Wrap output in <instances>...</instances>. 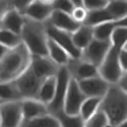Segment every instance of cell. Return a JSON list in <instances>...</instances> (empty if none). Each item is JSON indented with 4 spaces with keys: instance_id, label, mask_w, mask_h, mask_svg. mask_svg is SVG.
I'll use <instances>...</instances> for the list:
<instances>
[{
    "instance_id": "6da1fadb",
    "label": "cell",
    "mask_w": 127,
    "mask_h": 127,
    "mask_svg": "<svg viewBox=\"0 0 127 127\" xmlns=\"http://www.w3.org/2000/svg\"><path fill=\"white\" fill-rule=\"evenodd\" d=\"M100 110L108 118L109 125L117 126L127 121V92L111 84L101 99Z\"/></svg>"
},
{
    "instance_id": "8d00e7d4",
    "label": "cell",
    "mask_w": 127,
    "mask_h": 127,
    "mask_svg": "<svg viewBox=\"0 0 127 127\" xmlns=\"http://www.w3.org/2000/svg\"><path fill=\"white\" fill-rule=\"evenodd\" d=\"M8 50H9L8 48H6V47H4L3 45L0 44V60H1V59L3 58V56L6 54Z\"/></svg>"
},
{
    "instance_id": "ab89813d",
    "label": "cell",
    "mask_w": 127,
    "mask_h": 127,
    "mask_svg": "<svg viewBox=\"0 0 127 127\" xmlns=\"http://www.w3.org/2000/svg\"><path fill=\"white\" fill-rule=\"evenodd\" d=\"M115 127H127V121L126 122H123V123H121V124H119L117 126H115Z\"/></svg>"
},
{
    "instance_id": "1f68e13d",
    "label": "cell",
    "mask_w": 127,
    "mask_h": 127,
    "mask_svg": "<svg viewBox=\"0 0 127 127\" xmlns=\"http://www.w3.org/2000/svg\"><path fill=\"white\" fill-rule=\"evenodd\" d=\"M52 7L53 10H58V11L70 14L71 10L74 7V4L70 0H54L52 3Z\"/></svg>"
},
{
    "instance_id": "cb8c5ba5",
    "label": "cell",
    "mask_w": 127,
    "mask_h": 127,
    "mask_svg": "<svg viewBox=\"0 0 127 127\" xmlns=\"http://www.w3.org/2000/svg\"><path fill=\"white\" fill-rule=\"evenodd\" d=\"M111 20H114V19L108 12V10L106 8H101V9L88 11V16L83 25H87L93 28L95 26H98L106 22H111Z\"/></svg>"
},
{
    "instance_id": "484cf974",
    "label": "cell",
    "mask_w": 127,
    "mask_h": 127,
    "mask_svg": "<svg viewBox=\"0 0 127 127\" xmlns=\"http://www.w3.org/2000/svg\"><path fill=\"white\" fill-rule=\"evenodd\" d=\"M22 127H60V125L55 116L48 113L25 122Z\"/></svg>"
},
{
    "instance_id": "5bb4252c",
    "label": "cell",
    "mask_w": 127,
    "mask_h": 127,
    "mask_svg": "<svg viewBox=\"0 0 127 127\" xmlns=\"http://www.w3.org/2000/svg\"><path fill=\"white\" fill-rule=\"evenodd\" d=\"M46 24L57 30L66 32V33H70V34L75 32L80 26L79 24L73 20V18L69 13L61 12V11H58V10H53L51 16L46 22Z\"/></svg>"
},
{
    "instance_id": "e575fe53",
    "label": "cell",
    "mask_w": 127,
    "mask_h": 127,
    "mask_svg": "<svg viewBox=\"0 0 127 127\" xmlns=\"http://www.w3.org/2000/svg\"><path fill=\"white\" fill-rule=\"evenodd\" d=\"M118 62L121 69L124 72H127V49L126 47L120 49L118 54Z\"/></svg>"
},
{
    "instance_id": "277c9868",
    "label": "cell",
    "mask_w": 127,
    "mask_h": 127,
    "mask_svg": "<svg viewBox=\"0 0 127 127\" xmlns=\"http://www.w3.org/2000/svg\"><path fill=\"white\" fill-rule=\"evenodd\" d=\"M119 51H120L119 48L111 46L105 58L101 62V64L98 66L99 75L109 84H116L124 73H127L124 72L119 65L118 62Z\"/></svg>"
},
{
    "instance_id": "60d3db41",
    "label": "cell",
    "mask_w": 127,
    "mask_h": 127,
    "mask_svg": "<svg viewBox=\"0 0 127 127\" xmlns=\"http://www.w3.org/2000/svg\"><path fill=\"white\" fill-rule=\"evenodd\" d=\"M2 104H3V102H2V101H1V100H0V106H1V105H2Z\"/></svg>"
},
{
    "instance_id": "7402d4cb",
    "label": "cell",
    "mask_w": 127,
    "mask_h": 127,
    "mask_svg": "<svg viewBox=\"0 0 127 127\" xmlns=\"http://www.w3.org/2000/svg\"><path fill=\"white\" fill-rule=\"evenodd\" d=\"M105 8L114 20L127 18V0H111Z\"/></svg>"
},
{
    "instance_id": "ee69618b",
    "label": "cell",
    "mask_w": 127,
    "mask_h": 127,
    "mask_svg": "<svg viewBox=\"0 0 127 127\" xmlns=\"http://www.w3.org/2000/svg\"><path fill=\"white\" fill-rule=\"evenodd\" d=\"M108 1H111V0H108Z\"/></svg>"
},
{
    "instance_id": "ba28073f",
    "label": "cell",
    "mask_w": 127,
    "mask_h": 127,
    "mask_svg": "<svg viewBox=\"0 0 127 127\" xmlns=\"http://www.w3.org/2000/svg\"><path fill=\"white\" fill-rule=\"evenodd\" d=\"M110 48H111V43L109 41H101L97 39H93L91 43L81 51L80 58L98 67L103 61V59L105 58Z\"/></svg>"
},
{
    "instance_id": "836d02e7",
    "label": "cell",
    "mask_w": 127,
    "mask_h": 127,
    "mask_svg": "<svg viewBox=\"0 0 127 127\" xmlns=\"http://www.w3.org/2000/svg\"><path fill=\"white\" fill-rule=\"evenodd\" d=\"M34 0H10L11 6L14 9H16L17 11H19L20 13H24L25 10L27 9V7Z\"/></svg>"
},
{
    "instance_id": "d4e9b609",
    "label": "cell",
    "mask_w": 127,
    "mask_h": 127,
    "mask_svg": "<svg viewBox=\"0 0 127 127\" xmlns=\"http://www.w3.org/2000/svg\"><path fill=\"white\" fill-rule=\"evenodd\" d=\"M0 100L3 103L22 100L14 81L0 82Z\"/></svg>"
},
{
    "instance_id": "9a60e30c",
    "label": "cell",
    "mask_w": 127,
    "mask_h": 127,
    "mask_svg": "<svg viewBox=\"0 0 127 127\" xmlns=\"http://www.w3.org/2000/svg\"><path fill=\"white\" fill-rule=\"evenodd\" d=\"M20 103H22L23 124L49 113L47 105L42 103L38 99H23L20 100Z\"/></svg>"
},
{
    "instance_id": "44dd1931",
    "label": "cell",
    "mask_w": 127,
    "mask_h": 127,
    "mask_svg": "<svg viewBox=\"0 0 127 127\" xmlns=\"http://www.w3.org/2000/svg\"><path fill=\"white\" fill-rule=\"evenodd\" d=\"M55 88H56V75L43 79L38 92L37 99L48 106L53 100V97H54Z\"/></svg>"
},
{
    "instance_id": "f1b7e54d",
    "label": "cell",
    "mask_w": 127,
    "mask_h": 127,
    "mask_svg": "<svg viewBox=\"0 0 127 127\" xmlns=\"http://www.w3.org/2000/svg\"><path fill=\"white\" fill-rule=\"evenodd\" d=\"M0 44L8 49H12L19 44H22L20 35H17L13 32L0 29Z\"/></svg>"
},
{
    "instance_id": "52a82bcc",
    "label": "cell",
    "mask_w": 127,
    "mask_h": 127,
    "mask_svg": "<svg viewBox=\"0 0 127 127\" xmlns=\"http://www.w3.org/2000/svg\"><path fill=\"white\" fill-rule=\"evenodd\" d=\"M0 122L1 127H22L23 113L20 100L5 102L0 106Z\"/></svg>"
},
{
    "instance_id": "4dcf8cb0",
    "label": "cell",
    "mask_w": 127,
    "mask_h": 127,
    "mask_svg": "<svg viewBox=\"0 0 127 127\" xmlns=\"http://www.w3.org/2000/svg\"><path fill=\"white\" fill-rule=\"evenodd\" d=\"M71 17L73 18L74 22H76L79 25H83L88 16V10L84 8L82 5L80 6H74L70 12Z\"/></svg>"
},
{
    "instance_id": "30bf717a",
    "label": "cell",
    "mask_w": 127,
    "mask_h": 127,
    "mask_svg": "<svg viewBox=\"0 0 127 127\" xmlns=\"http://www.w3.org/2000/svg\"><path fill=\"white\" fill-rule=\"evenodd\" d=\"M66 68L69 72L71 78L75 79L76 81H80L83 79H88L94 76L99 75L98 67L93 65L92 63L84 61L81 58L70 59Z\"/></svg>"
},
{
    "instance_id": "7a4b0ae2",
    "label": "cell",
    "mask_w": 127,
    "mask_h": 127,
    "mask_svg": "<svg viewBox=\"0 0 127 127\" xmlns=\"http://www.w3.org/2000/svg\"><path fill=\"white\" fill-rule=\"evenodd\" d=\"M32 55L22 43L9 49L0 60V82L13 81L30 67Z\"/></svg>"
},
{
    "instance_id": "7c38bea8",
    "label": "cell",
    "mask_w": 127,
    "mask_h": 127,
    "mask_svg": "<svg viewBox=\"0 0 127 127\" xmlns=\"http://www.w3.org/2000/svg\"><path fill=\"white\" fill-rule=\"evenodd\" d=\"M58 68L59 66H57L49 56H32L30 69L42 80L50 76H55Z\"/></svg>"
},
{
    "instance_id": "7bdbcfd3",
    "label": "cell",
    "mask_w": 127,
    "mask_h": 127,
    "mask_svg": "<svg viewBox=\"0 0 127 127\" xmlns=\"http://www.w3.org/2000/svg\"><path fill=\"white\" fill-rule=\"evenodd\" d=\"M107 127H112V126H110V125H109V126H107Z\"/></svg>"
},
{
    "instance_id": "d6a6232c",
    "label": "cell",
    "mask_w": 127,
    "mask_h": 127,
    "mask_svg": "<svg viewBox=\"0 0 127 127\" xmlns=\"http://www.w3.org/2000/svg\"><path fill=\"white\" fill-rule=\"evenodd\" d=\"M108 3V0H82V6L88 11L105 8Z\"/></svg>"
},
{
    "instance_id": "8992f818",
    "label": "cell",
    "mask_w": 127,
    "mask_h": 127,
    "mask_svg": "<svg viewBox=\"0 0 127 127\" xmlns=\"http://www.w3.org/2000/svg\"><path fill=\"white\" fill-rule=\"evenodd\" d=\"M13 81L19 93L20 99L23 100V99H37L40 86L43 80L40 79L29 67L22 75H19Z\"/></svg>"
},
{
    "instance_id": "ac0fdd59",
    "label": "cell",
    "mask_w": 127,
    "mask_h": 127,
    "mask_svg": "<svg viewBox=\"0 0 127 127\" xmlns=\"http://www.w3.org/2000/svg\"><path fill=\"white\" fill-rule=\"evenodd\" d=\"M118 26H127V18H123L120 20H111V22H106L93 27L94 39L110 42L113 31Z\"/></svg>"
},
{
    "instance_id": "ffe728a7",
    "label": "cell",
    "mask_w": 127,
    "mask_h": 127,
    "mask_svg": "<svg viewBox=\"0 0 127 127\" xmlns=\"http://www.w3.org/2000/svg\"><path fill=\"white\" fill-rule=\"evenodd\" d=\"M74 46L81 52L94 39L93 28L87 25H80L78 29L71 34Z\"/></svg>"
},
{
    "instance_id": "8fae6325",
    "label": "cell",
    "mask_w": 127,
    "mask_h": 127,
    "mask_svg": "<svg viewBox=\"0 0 127 127\" xmlns=\"http://www.w3.org/2000/svg\"><path fill=\"white\" fill-rule=\"evenodd\" d=\"M46 27H47V35H48L49 39L53 40L54 42H56L59 46H61L68 53L69 56L72 59L80 58L81 52L74 46V44H73L70 33H66V32L57 30V29L53 28L47 24H46Z\"/></svg>"
},
{
    "instance_id": "603a6c76",
    "label": "cell",
    "mask_w": 127,
    "mask_h": 127,
    "mask_svg": "<svg viewBox=\"0 0 127 127\" xmlns=\"http://www.w3.org/2000/svg\"><path fill=\"white\" fill-rule=\"evenodd\" d=\"M101 99L102 98H94V97H87L84 99L78 112V115L83 119V121L89 119L91 116H93L100 109Z\"/></svg>"
},
{
    "instance_id": "b9f144b4",
    "label": "cell",
    "mask_w": 127,
    "mask_h": 127,
    "mask_svg": "<svg viewBox=\"0 0 127 127\" xmlns=\"http://www.w3.org/2000/svg\"><path fill=\"white\" fill-rule=\"evenodd\" d=\"M0 127H1V122H0Z\"/></svg>"
},
{
    "instance_id": "5b68a950",
    "label": "cell",
    "mask_w": 127,
    "mask_h": 127,
    "mask_svg": "<svg viewBox=\"0 0 127 127\" xmlns=\"http://www.w3.org/2000/svg\"><path fill=\"white\" fill-rule=\"evenodd\" d=\"M70 79H71V76L66 66L59 67L56 73V88H55L54 97H53V100L51 101V103L47 106L50 114L54 115L63 109V102H64V98H65Z\"/></svg>"
},
{
    "instance_id": "f546056e",
    "label": "cell",
    "mask_w": 127,
    "mask_h": 127,
    "mask_svg": "<svg viewBox=\"0 0 127 127\" xmlns=\"http://www.w3.org/2000/svg\"><path fill=\"white\" fill-rule=\"evenodd\" d=\"M107 126H109L108 118L106 117L104 112L101 111L100 109L93 116H91L89 119L84 121V125H83V127H107Z\"/></svg>"
},
{
    "instance_id": "4316f807",
    "label": "cell",
    "mask_w": 127,
    "mask_h": 127,
    "mask_svg": "<svg viewBox=\"0 0 127 127\" xmlns=\"http://www.w3.org/2000/svg\"><path fill=\"white\" fill-rule=\"evenodd\" d=\"M57 118L60 127H83L84 121L80 116L77 115H68L63 112V110L54 114Z\"/></svg>"
},
{
    "instance_id": "f35d334b",
    "label": "cell",
    "mask_w": 127,
    "mask_h": 127,
    "mask_svg": "<svg viewBox=\"0 0 127 127\" xmlns=\"http://www.w3.org/2000/svg\"><path fill=\"white\" fill-rule=\"evenodd\" d=\"M41 2H43V3H45V4H50V5H52V3H53V1L54 0H40Z\"/></svg>"
},
{
    "instance_id": "83f0119b",
    "label": "cell",
    "mask_w": 127,
    "mask_h": 127,
    "mask_svg": "<svg viewBox=\"0 0 127 127\" xmlns=\"http://www.w3.org/2000/svg\"><path fill=\"white\" fill-rule=\"evenodd\" d=\"M111 46L116 48H124L127 45V26H118L115 28L110 38Z\"/></svg>"
},
{
    "instance_id": "9c48e42d",
    "label": "cell",
    "mask_w": 127,
    "mask_h": 127,
    "mask_svg": "<svg viewBox=\"0 0 127 127\" xmlns=\"http://www.w3.org/2000/svg\"><path fill=\"white\" fill-rule=\"evenodd\" d=\"M86 98L87 97L84 96L78 86V82L71 78L63 102V112L68 115H77L80 106Z\"/></svg>"
},
{
    "instance_id": "d6986e66",
    "label": "cell",
    "mask_w": 127,
    "mask_h": 127,
    "mask_svg": "<svg viewBox=\"0 0 127 127\" xmlns=\"http://www.w3.org/2000/svg\"><path fill=\"white\" fill-rule=\"evenodd\" d=\"M47 50H48L49 58L59 67L66 66L71 59L68 53L61 46H59L56 42H54L51 39H48Z\"/></svg>"
},
{
    "instance_id": "d590c367",
    "label": "cell",
    "mask_w": 127,
    "mask_h": 127,
    "mask_svg": "<svg viewBox=\"0 0 127 127\" xmlns=\"http://www.w3.org/2000/svg\"><path fill=\"white\" fill-rule=\"evenodd\" d=\"M11 7L12 6L10 0H0V20Z\"/></svg>"
},
{
    "instance_id": "2e32d148",
    "label": "cell",
    "mask_w": 127,
    "mask_h": 127,
    "mask_svg": "<svg viewBox=\"0 0 127 127\" xmlns=\"http://www.w3.org/2000/svg\"><path fill=\"white\" fill-rule=\"evenodd\" d=\"M53 12V7L50 4H45L40 0H34L23 13L26 17L36 22L46 23Z\"/></svg>"
},
{
    "instance_id": "3957f363",
    "label": "cell",
    "mask_w": 127,
    "mask_h": 127,
    "mask_svg": "<svg viewBox=\"0 0 127 127\" xmlns=\"http://www.w3.org/2000/svg\"><path fill=\"white\" fill-rule=\"evenodd\" d=\"M20 39L32 56H48L47 43L49 38L46 23L36 22L26 17L20 32Z\"/></svg>"
},
{
    "instance_id": "4fadbf2b",
    "label": "cell",
    "mask_w": 127,
    "mask_h": 127,
    "mask_svg": "<svg viewBox=\"0 0 127 127\" xmlns=\"http://www.w3.org/2000/svg\"><path fill=\"white\" fill-rule=\"evenodd\" d=\"M77 82L81 92L84 94V96L94 98H103L104 95L107 93L109 87L111 86L100 75L83 79Z\"/></svg>"
},
{
    "instance_id": "e0dca14e",
    "label": "cell",
    "mask_w": 127,
    "mask_h": 127,
    "mask_svg": "<svg viewBox=\"0 0 127 127\" xmlns=\"http://www.w3.org/2000/svg\"><path fill=\"white\" fill-rule=\"evenodd\" d=\"M26 22V16L17 11L13 7L10 8L8 11L3 15L0 20V29L7 30L10 32L20 35V32Z\"/></svg>"
},
{
    "instance_id": "74e56055",
    "label": "cell",
    "mask_w": 127,
    "mask_h": 127,
    "mask_svg": "<svg viewBox=\"0 0 127 127\" xmlns=\"http://www.w3.org/2000/svg\"><path fill=\"white\" fill-rule=\"evenodd\" d=\"M70 1L74 4V6H80L82 5V0H70Z\"/></svg>"
}]
</instances>
